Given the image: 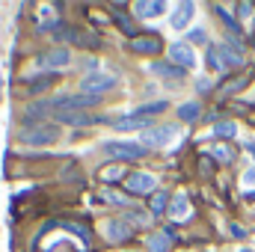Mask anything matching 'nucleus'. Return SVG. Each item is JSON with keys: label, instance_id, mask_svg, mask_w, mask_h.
Masks as SVG:
<instances>
[{"label": "nucleus", "instance_id": "13", "mask_svg": "<svg viewBox=\"0 0 255 252\" xmlns=\"http://www.w3.org/2000/svg\"><path fill=\"white\" fill-rule=\"evenodd\" d=\"M116 130H145V127H151V119L148 116H122V119H116L113 122Z\"/></svg>", "mask_w": 255, "mask_h": 252}, {"label": "nucleus", "instance_id": "22", "mask_svg": "<svg viewBox=\"0 0 255 252\" xmlns=\"http://www.w3.org/2000/svg\"><path fill=\"white\" fill-rule=\"evenodd\" d=\"M163 211H169V193L163 190V193H154V199H151V214L157 217V214H163Z\"/></svg>", "mask_w": 255, "mask_h": 252}, {"label": "nucleus", "instance_id": "27", "mask_svg": "<svg viewBox=\"0 0 255 252\" xmlns=\"http://www.w3.org/2000/svg\"><path fill=\"white\" fill-rule=\"evenodd\" d=\"M208 68H211V71H223V63H220V57H217V48L208 51Z\"/></svg>", "mask_w": 255, "mask_h": 252}, {"label": "nucleus", "instance_id": "2", "mask_svg": "<svg viewBox=\"0 0 255 252\" xmlns=\"http://www.w3.org/2000/svg\"><path fill=\"white\" fill-rule=\"evenodd\" d=\"M18 139H21L24 145H54V142L60 139V127L42 122V125L24 127V130L18 133Z\"/></svg>", "mask_w": 255, "mask_h": 252}, {"label": "nucleus", "instance_id": "33", "mask_svg": "<svg viewBox=\"0 0 255 252\" xmlns=\"http://www.w3.org/2000/svg\"><path fill=\"white\" fill-rule=\"evenodd\" d=\"M238 252H253V250H247V247H244V250H238Z\"/></svg>", "mask_w": 255, "mask_h": 252}, {"label": "nucleus", "instance_id": "12", "mask_svg": "<svg viewBox=\"0 0 255 252\" xmlns=\"http://www.w3.org/2000/svg\"><path fill=\"white\" fill-rule=\"evenodd\" d=\"M151 71H154L157 77H163V80H169L172 86L184 80V68H178V65H172V63H151Z\"/></svg>", "mask_w": 255, "mask_h": 252}, {"label": "nucleus", "instance_id": "25", "mask_svg": "<svg viewBox=\"0 0 255 252\" xmlns=\"http://www.w3.org/2000/svg\"><path fill=\"white\" fill-rule=\"evenodd\" d=\"M39 24H42V30H54V24H57L54 6H45V9H42V18H39Z\"/></svg>", "mask_w": 255, "mask_h": 252}, {"label": "nucleus", "instance_id": "31", "mask_svg": "<svg viewBox=\"0 0 255 252\" xmlns=\"http://www.w3.org/2000/svg\"><path fill=\"white\" fill-rule=\"evenodd\" d=\"M229 229H232V235H235V238H244V235H247V232H244L241 226H229Z\"/></svg>", "mask_w": 255, "mask_h": 252}, {"label": "nucleus", "instance_id": "28", "mask_svg": "<svg viewBox=\"0 0 255 252\" xmlns=\"http://www.w3.org/2000/svg\"><path fill=\"white\" fill-rule=\"evenodd\" d=\"M241 184H244V190H255V166L241 175Z\"/></svg>", "mask_w": 255, "mask_h": 252}, {"label": "nucleus", "instance_id": "18", "mask_svg": "<svg viewBox=\"0 0 255 252\" xmlns=\"http://www.w3.org/2000/svg\"><path fill=\"white\" fill-rule=\"evenodd\" d=\"M199 116H202L199 101H184V104L178 107V119H181V122H196Z\"/></svg>", "mask_w": 255, "mask_h": 252}, {"label": "nucleus", "instance_id": "11", "mask_svg": "<svg viewBox=\"0 0 255 252\" xmlns=\"http://www.w3.org/2000/svg\"><path fill=\"white\" fill-rule=\"evenodd\" d=\"M68 63H71V51H68V48H54V51H48V54L42 57V68H51V71L65 68Z\"/></svg>", "mask_w": 255, "mask_h": 252}, {"label": "nucleus", "instance_id": "4", "mask_svg": "<svg viewBox=\"0 0 255 252\" xmlns=\"http://www.w3.org/2000/svg\"><path fill=\"white\" fill-rule=\"evenodd\" d=\"M175 133H178L175 125H160V127H151L148 133H139V142L145 148H163V145H169L175 139Z\"/></svg>", "mask_w": 255, "mask_h": 252}, {"label": "nucleus", "instance_id": "34", "mask_svg": "<svg viewBox=\"0 0 255 252\" xmlns=\"http://www.w3.org/2000/svg\"><path fill=\"white\" fill-rule=\"evenodd\" d=\"M125 252H139V250H125Z\"/></svg>", "mask_w": 255, "mask_h": 252}, {"label": "nucleus", "instance_id": "26", "mask_svg": "<svg viewBox=\"0 0 255 252\" xmlns=\"http://www.w3.org/2000/svg\"><path fill=\"white\" fill-rule=\"evenodd\" d=\"M211 154H214L220 163H229V160H235V151H232L229 145H214V148H211Z\"/></svg>", "mask_w": 255, "mask_h": 252}, {"label": "nucleus", "instance_id": "21", "mask_svg": "<svg viewBox=\"0 0 255 252\" xmlns=\"http://www.w3.org/2000/svg\"><path fill=\"white\" fill-rule=\"evenodd\" d=\"M160 110H166V101H163V98H160V101H151V104H139V107H136V116H148V119H151V116L160 113Z\"/></svg>", "mask_w": 255, "mask_h": 252}, {"label": "nucleus", "instance_id": "32", "mask_svg": "<svg viewBox=\"0 0 255 252\" xmlns=\"http://www.w3.org/2000/svg\"><path fill=\"white\" fill-rule=\"evenodd\" d=\"M0 98H3V74H0Z\"/></svg>", "mask_w": 255, "mask_h": 252}, {"label": "nucleus", "instance_id": "14", "mask_svg": "<svg viewBox=\"0 0 255 252\" xmlns=\"http://www.w3.org/2000/svg\"><path fill=\"white\" fill-rule=\"evenodd\" d=\"M169 217H172V220H187V217H190V199H187V193H178V196L172 199Z\"/></svg>", "mask_w": 255, "mask_h": 252}, {"label": "nucleus", "instance_id": "7", "mask_svg": "<svg viewBox=\"0 0 255 252\" xmlns=\"http://www.w3.org/2000/svg\"><path fill=\"white\" fill-rule=\"evenodd\" d=\"M125 187L130 193H151V190H157V178L151 172H133V175H128Z\"/></svg>", "mask_w": 255, "mask_h": 252}, {"label": "nucleus", "instance_id": "9", "mask_svg": "<svg viewBox=\"0 0 255 252\" xmlns=\"http://www.w3.org/2000/svg\"><path fill=\"white\" fill-rule=\"evenodd\" d=\"M133 12H136V18L151 21V18H160L166 12V3H160V0H139V3H133Z\"/></svg>", "mask_w": 255, "mask_h": 252}, {"label": "nucleus", "instance_id": "3", "mask_svg": "<svg viewBox=\"0 0 255 252\" xmlns=\"http://www.w3.org/2000/svg\"><path fill=\"white\" fill-rule=\"evenodd\" d=\"M116 86V77L110 74V71H92V74H86L83 80H80V92L83 95H104L107 89H113Z\"/></svg>", "mask_w": 255, "mask_h": 252}, {"label": "nucleus", "instance_id": "16", "mask_svg": "<svg viewBox=\"0 0 255 252\" xmlns=\"http://www.w3.org/2000/svg\"><path fill=\"white\" fill-rule=\"evenodd\" d=\"M172 247V235L169 232H157L148 238V252H169Z\"/></svg>", "mask_w": 255, "mask_h": 252}, {"label": "nucleus", "instance_id": "10", "mask_svg": "<svg viewBox=\"0 0 255 252\" xmlns=\"http://www.w3.org/2000/svg\"><path fill=\"white\" fill-rule=\"evenodd\" d=\"M217 57H220V63L223 68H238V65H244V54H241V48L232 42V45H220L217 48Z\"/></svg>", "mask_w": 255, "mask_h": 252}, {"label": "nucleus", "instance_id": "8", "mask_svg": "<svg viewBox=\"0 0 255 252\" xmlns=\"http://www.w3.org/2000/svg\"><path fill=\"white\" fill-rule=\"evenodd\" d=\"M193 15H196V3H178L175 12L169 15V27H172V30H184L193 21Z\"/></svg>", "mask_w": 255, "mask_h": 252}, {"label": "nucleus", "instance_id": "23", "mask_svg": "<svg viewBox=\"0 0 255 252\" xmlns=\"http://www.w3.org/2000/svg\"><path fill=\"white\" fill-rule=\"evenodd\" d=\"M125 220L130 223V226H148V223H151V214H142V211H128Z\"/></svg>", "mask_w": 255, "mask_h": 252}, {"label": "nucleus", "instance_id": "24", "mask_svg": "<svg viewBox=\"0 0 255 252\" xmlns=\"http://www.w3.org/2000/svg\"><path fill=\"white\" fill-rule=\"evenodd\" d=\"M214 133L223 136V139H229V136L238 133V125H235V122H217V125H214Z\"/></svg>", "mask_w": 255, "mask_h": 252}, {"label": "nucleus", "instance_id": "20", "mask_svg": "<svg viewBox=\"0 0 255 252\" xmlns=\"http://www.w3.org/2000/svg\"><path fill=\"white\" fill-rule=\"evenodd\" d=\"M98 178H101V181H119V178H125V169H122L119 163H110V166H104V169L98 172Z\"/></svg>", "mask_w": 255, "mask_h": 252}, {"label": "nucleus", "instance_id": "19", "mask_svg": "<svg viewBox=\"0 0 255 252\" xmlns=\"http://www.w3.org/2000/svg\"><path fill=\"white\" fill-rule=\"evenodd\" d=\"M57 119L60 122H68V125H92L95 122L92 113H60V110H57Z\"/></svg>", "mask_w": 255, "mask_h": 252}, {"label": "nucleus", "instance_id": "15", "mask_svg": "<svg viewBox=\"0 0 255 252\" xmlns=\"http://www.w3.org/2000/svg\"><path fill=\"white\" fill-rule=\"evenodd\" d=\"M130 48H133V51H139V54H157V51L163 48V42H160V39H154V36H139V39H133V42H130Z\"/></svg>", "mask_w": 255, "mask_h": 252}, {"label": "nucleus", "instance_id": "6", "mask_svg": "<svg viewBox=\"0 0 255 252\" xmlns=\"http://www.w3.org/2000/svg\"><path fill=\"white\" fill-rule=\"evenodd\" d=\"M169 60H172V65H178V68H193L196 65V51H193L187 42H172L169 45Z\"/></svg>", "mask_w": 255, "mask_h": 252}, {"label": "nucleus", "instance_id": "17", "mask_svg": "<svg viewBox=\"0 0 255 252\" xmlns=\"http://www.w3.org/2000/svg\"><path fill=\"white\" fill-rule=\"evenodd\" d=\"M89 202H104V205H130V202H128V196L116 193V190H104V193H95V196H89Z\"/></svg>", "mask_w": 255, "mask_h": 252}, {"label": "nucleus", "instance_id": "5", "mask_svg": "<svg viewBox=\"0 0 255 252\" xmlns=\"http://www.w3.org/2000/svg\"><path fill=\"white\" fill-rule=\"evenodd\" d=\"M130 235H133V229H130V223H128L125 217H116V220H107L104 223V238L110 244H122Z\"/></svg>", "mask_w": 255, "mask_h": 252}, {"label": "nucleus", "instance_id": "30", "mask_svg": "<svg viewBox=\"0 0 255 252\" xmlns=\"http://www.w3.org/2000/svg\"><path fill=\"white\" fill-rule=\"evenodd\" d=\"M187 39H190V42H199V45H202V42H205V30H190V33H187Z\"/></svg>", "mask_w": 255, "mask_h": 252}, {"label": "nucleus", "instance_id": "29", "mask_svg": "<svg viewBox=\"0 0 255 252\" xmlns=\"http://www.w3.org/2000/svg\"><path fill=\"white\" fill-rule=\"evenodd\" d=\"M238 12H241V18L247 21V18H253V3H241L238 6Z\"/></svg>", "mask_w": 255, "mask_h": 252}, {"label": "nucleus", "instance_id": "1", "mask_svg": "<svg viewBox=\"0 0 255 252\" xmlns=\"http://www.w3.org/2000/svg\"><path fill=\"white\" fill-rule=\"evenodd\" d=\"M101 148H104V154L119 157V160H136V157H145L148 154V148L142 142H133V139H110Z\"/></svg>", "mask_w": 255, "mask_h": 252}]
</instances>
